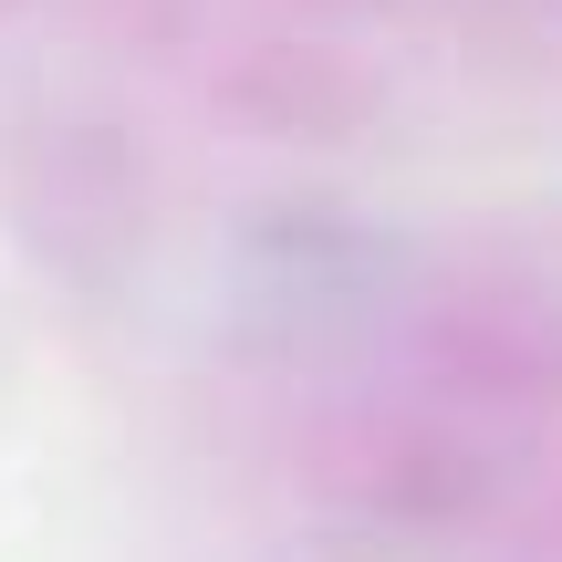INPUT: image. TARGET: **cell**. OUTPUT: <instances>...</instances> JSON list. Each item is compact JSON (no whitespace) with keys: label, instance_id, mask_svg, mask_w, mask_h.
I'll use <instances>...</instances> for the list:
<instances>
[]
</instances>
